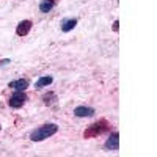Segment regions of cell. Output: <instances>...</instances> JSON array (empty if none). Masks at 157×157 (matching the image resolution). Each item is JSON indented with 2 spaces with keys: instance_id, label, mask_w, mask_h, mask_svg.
<instances>
[{
  "instance_id": "obj_1",
  "label": "cell",
  "mask_w": 157,
  "mask_h": 157,
  "mask_svg": "<svg viewBox=\"0 0 157 157\" xmlns=\"http://www.w3.org/2000/svg\"><path fill=\"white\" fill-rule=\"evenodd\" d=\"M57 130H58V126L54 124V123H49V124H43V126H39L36 127L33 132L30 134V138L33 141H43L49 137H52L54 134H57Z\"/></svg>"
},
{
  "instance_id": "obj_2",
  "label": "cell",
  "mask_w": 157,
  "mask_h": 157,
  "mask_svg": "<svg viewBox=\"0 0 157 157\" xmlns=\"http://www.w3.org/2000/svg\"><path fill=\"white\" fill-rule=\"evenodd\" d=\"M109 129H110V124H109L107 120H99L98 123L90 124L86 127V130L83 132V137L85 138H93V137H98V135H101L104 132H107Z\"/></svg>"
},
{
  "instance_id": "obj_3",
  "label": "cell",
  "mask_w": 157,
  "mask_h": 157,
  "mask_svg": "<svg viewBox=\"0 0 157 157\" xmlns=\"http://www.w3.org/2000/svg\"><path fill=\"white\" fill-rule=\"evenodd\" d=\"M25 101H27V94H25L24 91H16V93L8 99V105L11 109H21L25 104Z\"/></svg>"
},
{
  "instance_id": "obj_4",
  "label": "cell",
  "mask_w": 157,
  "mask_h": 157,
  "mask_svg": "<svg viewBox=\"0 0 157 157\" xmlns=\"http://www.w3.org/2000/svg\"><path fill=\"white\" fill-rule=\"evenodd\" d=\"M104 148H105V149H110V151H118V149H120V134H118V132H113V134L107 138Z\"/></svg>"
},
{
  "instance_id": "obj_5",
  "label": "cell",
  "mask_w": 157,
  "mask_h": 157,
  "mask_svg": "<svg viewBox=\"0 0 157 157\" xmlns=\"http://www.w3.org/2000/svg\"><path fill=\"white\" fill-rule=\"evenodd\" d=\"M32 30V21H22L17 24V29H16V33L19 36H25L29 35V32Z\"/></svg>"
},
{
  "instance_id": "obj_6",
  "label": "cell",
  "mask_w": 157,
  "mask_h": 157,
  "mask_svg": "<svg viewBox=\"0 0 157 157\" xmlns=\"http://www.w3.org/2000/svg\"><path fill=\"white\" fill-rule=\"evenodd\" d=\"M74 115L78 118H85V116H93L94 115V109L91 107H85V105H78L74 110Z\"/></svg>"
},
{
  "instance_id": "obj_7",
  "label": "cell",
  "mask_w": 157,
  "mask_h": 157,
  "mask_svg": "<svg viewBox=\"0 0 157 157\" xmlns=\"http://www.w3.org/2000/svg\"><path fill=\"white\" fill-rule=\"evenodd\" d=\"M10 88L16 90V91H24L29 88V80L27 78H17V80L10 82Z\"/></svg>"
},
{
  "instance_id": "obj_8",
  "label": "cell",
  "mask_w": 157,
  "mask_h": 157,
  "mask_svg": "<svg viewBox=\"0 0 157 157\" xmlns=\"http://www.w3.org/2000/svg\"><path fill=\"white\" fill-rule=\"evenodd\" d=\"M75 25H77V19H66V21L61 24V32L68 33V32H71L75 27Z\"/></svg>"
},
{
  "instance_id": "obj_9",
  "label": "cell",
  "mask_w": 157,
  "mask_h": 157,
  "mask_svg": "<svg viewBox=\"0 0 157 157\" xmlns=\"http://www.w3.org/2000/svg\"><path fill=\"white\" fill-rule=\"evenodd\" d=\"M52 82H54V78H52L50 75H46V77H41V78H38V82H36V88H43V86H47L50 85Z\"/></svg>"
},
{
  "instance_id": "obj_10",
  "label": "cell",
  "mask_w": 157,
  "mask_h": 157,
  "mask_svg": "<svg viewBox=\"0 0 157 157\" xmlns=\"http://www.w3.org/2000/svg\"><path fill=\"white\" fill-rule=\"evenodd\" d=\"M43 101H44L46 105H54V104L57 102V96L54 93H47V94L43 96Z\"/></svg>"
},
{
  "instance_id": "obj_11",
  "label": "cell",
  "mask_w": 157,
  "mask_h": 157,
  "mask_svg": "<svg viewBox=\"0 0 157 157\" xmlns=\"http://www.w3.org/2000/svg\"><path fill=\"white\" fill-rule=\"evenodd\" d=\"M52 8H54V3L47 2V0H44V2L39 5V11H41V13H49Z\"/></svg>"
},
{
  "instance_id": "obj_12",
  "label": "cell",
  "mask_w": 157,
  "mask_h": 157,
  "mask_svg": "<svg viewBox=\"0 0 157 157\" xmlns=\"http://www.w3.org/2000/svg\"><path fill=\"white\" fill-rule=\"evenodd\" d=\"M120 30V21H115L113 22V32H118Z\"/></svg>"
},
{
  "instance_id": "obj_13",
  "label": "cell",
  "mask_w": 157,
  "mask_h": 157,
  "mask_svg": "<svg viewBox=\"0 0 157 157\" xmlns=\"http://www.w3.org/2000/svg\"><path fill=\"white\" fill-rule=\"evenodd\" d=\"M47 2H50V3H55V2H57V0H47Z\"/></svg>"
},
{
  "instance_id": "obj_14",
  "label": "cell",
  "mask_w": 157,
  "mask_h": 157,
  "mask_svg": "<svg viewBox=\"0 0 157 157\" xmlns=\"http://www.w3.org/2000/svg\"><path fill=\"white\" fill-rule=\"evenodd\" d=\"M0 129H2V127H0Z\"/></svg>"
}]
</instances>
